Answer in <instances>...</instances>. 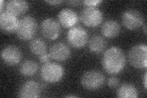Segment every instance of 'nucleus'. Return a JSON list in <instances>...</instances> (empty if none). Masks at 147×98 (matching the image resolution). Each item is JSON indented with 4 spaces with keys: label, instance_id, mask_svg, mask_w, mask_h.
I'll return each instance as SVG.
<instances>
[{
    "label": "nucleus",
    "instance_id": "nucleus-1",
    "mask_svg": "<svg viewBox=\"0 0 147 98\" xmlns=\"http://www.w3.org/2000/svg\"><path fill=\"white\" fill-rule=\"evenodd\" d=\"M126 63V56L121 49L112 47L105 51L102 58V66L105 71L110 74L121 72Z\"/></svg>",
    "mask_w": 147,
    "mask_h": 98
},
{
    "label": "nucleus",
    "instance_id": "nucleus-2",
    "mask_svg": "<svg viewBox=\"0 0 147 98\" xmlns=\"http://www.w3.org/2000/svg\"><path fill=\"white\" fill-rule=\"evenodd\" d=\"M38 31V23L31 16H25L19 21L16 30L17 36L22 41H27L33 39Z\"/></svg>",
    "mask_w": 147,
    "mask_h": 98
},
{
    "label": "nucleus",
    "instance_id": "nucleus-3",
    "mask_svg": "<svg viewBox=\"0 0 147 98\" xmlns=\"http://www.w3.org/2000/svg\"><path fill=\"white\" fill-rule=\"evenodd\" d=\"M64 75V69L61 65L56 63H44L40 69V76L48 83H55L60 81Z\"/></svg>",
    "mask_w": 147,
    "mask_h": 98
},
{
    "label": "nucleus",
    "instance_id": "nucleus-4",
    "mask_svg": "<svg viewBox=\"0 0 147 98\" xmlns=\"http://www.w3.org/2000/svg\"><path fill=\"white\" fill-rule=\"evenodd\" d=\"M80 82L85 89L94 91L100 89L104 85L105 77L102 72L97 70H91L83 74Z\"/></svg>",
    "mask_w": 147,
    "mask_h": 98
},
{
    "label": "nucleus",
    "instance_id": "nucleus-5",
    "mask_svg": "<svg viewBox=\"0 0 147 98\" xmlns=\"http://www.w3.org/2000/svg\"><path fill=\"white\" fill-rule=\"evenodd\" d=\"M128 59L133 67L145 68L147 65V47L145 44H137L130 49Z\"/></svg>",
    "mask_w": 147,
    "mask_h": 98
},
{
    "label": "nucleus",
    "instance_id": "nucleus-6",
    "mask_svg": "<svg viewBox=\"0 0 147 98\" xmlns=\"http://www.w3.org/2000/svg\"><path fill=\"white\" fill-rule=\"evenodd\" d=\"M66 38L68 43L72 47L80 49L84 47L88 40L87 31L81 26H72L67 32Z\"/></svg>",
    "mask_w": 147,
    "mask_h": 98
},
{
    "label": "nucleus",
    "instance_id": "nucleus-7",
    "mask_svg": "<svg viewBox=\"0 0 147 98\" xmlns=\"http://www.w3.org/2000/svg\"><path fill=\"white\" fill-rule=\"evenodd\" d=\"M121 20L123 25L129 30H136L143 26L144 17L136 9H127L123 13Z\"/></svg>",
    "mask_w": 147,
    "mask_h": 98
},
{
    "label": "nucleus",
    "instance_id": "nucleus-8",
    "mask_svg": "<svg viewBox=\"0 0 147 98\" xmlns=\"http://www.w3.org/2000/svg\"><path fill=\"white\" fill-rule=\"evenodd\" d=\"M80 19L84 25L96 27L103 20V14L96 7H86L81 12Z\"/></svg>",
    "mask_w": 147,
    "mask_h": 98
},
{
    "label": "nucleus",
    "instance_id": "nucleus-9",
    "mask_svg": "<svg viewBox=\"0 0 147 98\" xmlns=\"http://www.w3.org/2000/svg\"><path fill=\"white\" fill-rule=\"evenodd\" d=\"M40 28L43 36L50 40L57 39L61 31L59 23L52 18H45L41 23Z\"/></svg>",
    "mask_w": 147,
    "mask_h": 98
},
{
    "label": "nucleus",
    "instance_id": "nucleus-10",
    "mask_svg": "<svg viewBox=\"0 0 147 98\" xmlns=\"http://www.w3.org/2000/svg\"><path fill=\"white\" fill-rule=\"evenodd\" d=\"M3 62L8 66H16L20 62L22 52L17 46L10 45L4 47L1 53Z\"/></svg>",
    "mask_w": 147,
    "mask_h": 98
},
{
    "label": "nucleus",
    "instance_id": "nucleus-11",
    "mask_svg": "<svg viewBox=\"0 0 147 98\" xmlns=\"http://www.w3.org/2000/svg\"><path fill=\"white\" fill-rule=\"evenodd\" d=\"M19 21L17 16L7 11L2 12L0 15V27L6 33H12L16 31Z\"/></svg>",
    "mask_w": 147,
    "mask_h": 98
},
{
    "label": "nucleus",
    "instance_id": "nucleus-12",
    "mask_svg": "<svg viewBox=\"0 0 147 98\" xmlns=\"http://www.w3.org/2000/svg\"><path fill=\"white\" fill-rule=\"evenodd\" d=\"M41 86L34 80H28L24 83L18 91V96L22 98H34L40 96Z\"/></svg>",
    "mask_w": 147,
    "mask_h": 98
},
{
    "label": "nucleus",
    "instance_id": "nucleus-13",
    "mask_svg": "<svg viewBox=\"0 0 147 98\" xmlns=\"http://www.w3.org/2000/svg\"><path fill=\"white\" fill-rule=\"evenodd\" d=\"M49 54L50 57L55 60L58 62H64L70 58L71 51L66 44L58 42L51 46Z\"/></svg>",
    "mask_w": 147,
    "mask_h": 98
},
{
    "label": "nucleus",
    "instance_id": "nucleus-14",
    "mask_svg": "<svg viewBox=\"0 0 147 98\" xmlns=\"http://www.w3.org/2000/svg\"><path fill=\"white\" fill-rule=\"evenodd\" d=\"M58 19L59 24L64 28L72 27L79 20L77 14L71 9L64 8L58 13Z\"/></svg>",
    "mask_w": 147,
    "mask_h": 98
},
{
    "label": "nucleus",
    "instance_id": "nucleus-15",
    "mask_svg": "<svg viewBox=\"0 0 147 98\" xmlns=\"http://www.w3.org/2000/svg\"><path fill=\"white\" fill-rule=\"evenodd\" d=\"M28 8V3L24 0H10L6 3V11L16 16L24 14Z\"/></svg>",
    "mask_w": 147,
    "mask_h": 98
},
{
    "label": "nucleus",
    "instance_id": "nucleus-16",
    "mask_svg": "<svg viewBox=\"0 0 147 98\" xmlns=\"http://www.w3.org/2000/svg\"><path fill=\"white\" fill-rule=\"evenodd\" d=\"M121 28L118 22L112 19L105 21L101 27L102 34L108 38H113L117 36Z\"/></svg>",
    "mask_w": 147,
    "mask_h": 98
},
{
    "label": "nucleus",
    "instance_id": "nucleus-17",
    "mask_svg": "<svg viewBox=\"0 0 147 98\" xmlns=\"http://www.w3.org/2000/svg\"><path fill=\"white\" fill-rule=\"evenodd\" d=\"M117 96L121 98H136L139 96V92L134 85L126 83L118 88Z\"/></svg>",
    "mask_w": 147,
    "mask_h": 98
},
{
    "label": "nucleus",
    "instance_id": "nucleus-18",
    "mask_svg": "<svg viewBox=\"0 0 147 98\" xmlns=\"http://www.w3.org/2000/svg\"><path fill=\"white\" fill-rule=\"evenodd\" d=\"M88 46L91 52L99 53L105 49L106 47V41L103 37L99 35H95L90 40Z\"/></svg>",
    "mask_w": 147,
    "mask_h": 98
},
{
    "label": "nucleus",
    "instance_id": "nucleus-19",
    "mask_svg": "<svg viewBox=\"0 0 147 98\" xmlns=\"http://www.w3.org/2000/svg\"><path fill=\"white\" fill-rule=\"evenodd\" d=\"M39 69L38 64L33 60H26L21 65L20 72L25 77L33 76L37 73Z\"/></svg>",
    "mask_w": 147,
    "mask_h": 98
},
{
    "label": "nucleus",
    "instance_id": "nucleus-20",
    "mask_svg": "<svg viewBox=\"0 0 147 98\" xmlns=\"http://www.w3.org/2000/svg\"><path fill=\"white\" fill-rule=\"evenodd\" d=\"M29 48L32 53L40 57L47 53V46L45 42L40 38H35L31 41Z\"/></svg>",
    "mask_w": 147,
    "mask_h": 98
},
{
    "label": "nucleus",
    "instance_id": "nucleus-21",
    "mask_svg": "<svg viewBox=\"0 0 147 98\" xmlns=\"http://www.w3.org/2000/svg\"><path fill=\"white\" fill-rule=\"evenodd\" d=\"M119 83V78L117 77H111L108 80V85L110 88H115Z\"/></svg>",
    "mask_w": 147,
    "mask_h": 98
},
{
    "label": "nucleus",
    "instance_id": "nucleus-22",
    "mask_svg": "<svg viewBox=\"0 0 147 98\" xmlns=\"http://www.w3.org/2000/svg\"><path fill=\"white\" fill-rule=\"evenodd\" d=\"M100 3H102V1L100 0H86V1H83L86 7H96Z\"/></svg>",
    "mask_w": 147,
    "mask_h": 98
},
{
    "label": "nucleus",
    "instance_id": "nucleus-23",
    "mask_svg": "<svg viewBox=\"0 0 147 98\" xmlns=\"http://www.w3.org/2000/svg\"><path fill=\"white\" fill-rule=\"evenodd\" d=\"M39 60L41 62L43 63H46L49 62L50 58L51 57H50L49 53H45L41 56H40V57H39Z\"/></svg>",
    "mask_w": 147,
    "mask_h": 98
},
{
    "label": "nucleus",
    "instance_id": "nucleus-24",
    "mask_svg": "<svg viewBox=\"0 0 147 98\" xmlns=\"http://www.w3.org/2000/svg\"><path fill=\"white\" fill-rule=\"evenodd\" d=\"M46 2L50 4H52V5L56 6V5H59V4L63 3V1H61V0H59V1L58 0V1H56V0H55V1H46Z\"/></svg>",
    "mask_w": 147,
    "mask_h": 98
},
{
    "label": "nucleus",
    "instance_id": "nucleus-25",
    "mask_svg": "<svg viewBox=\"0 0 147 98\" xmlns=\"http://www.w3.org/2000/svg\"><path fill=\"white\" fill-rule=\"evenodd\" d=\"M69 3L72 4V5H77L78 3H79V1H69Z\"/></svg>",
    "mask_w": 147,
    "mask_h": 98
},
{
    "label": "nucleus",
    "instance_id": "nucleus-26",
    "mask_svg": "<svg viewBox=\"0 0 147 98\" xmlns=\"http://www.w3.org/2000/svg\"><path fill=\"white\" fill-rule=\"evenodd\" d=\"M144 85H145V88H146V73H145V77H144Z\"/></svg>",
    "mask_w": 147,
    "mask_h": 98
},
{
    "label": "nucleus",
    "instance_id": "nucleus-27",
    "mask_svg": "<svg viewBox=\"0 0 147 98\" xmlns=\"http://www.w3.org/2000/svg\"><path fill=\"white\" fill-rule=\"evenodd\" d=\"M3 6H4V1H1V12H2V10L3 9Z\"/></svg>",
    "mask_w": 147,
    "mask_h": 98
},
{
    "label": "nucleus",
    "instance_id": "nucleus-28",
    "mask_svg": "<svg viewBox=\"0 0 147 98\" xmlns=\"http://www.w3.org/2000/svg\"><path fill=\"white\" fill-rule=\"evenodd\" d=\"M66 97H78L77 96H75V95H67L65 96Z\"/></svg>",
    "mask_w": 147,
    "mask_h": 98
},
{
    "label": "nucleus",
    "instance_id": "nucleus-29",
    "mask_svg": "<svg viewBox=\"0 0 147 98\" xmlns=\"http://www.w3.org/2000/svg\"><path fill=\"white\" fill-rule=\"evenodd\" d=\"M144 31H145V33L146 34V25H144Z\"/></svg>",
    "mask_w": 147,
    "mask_h": 98
}]
</instances>
